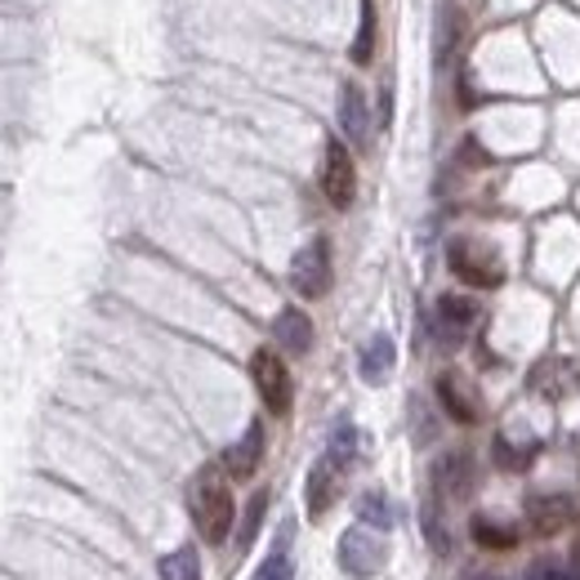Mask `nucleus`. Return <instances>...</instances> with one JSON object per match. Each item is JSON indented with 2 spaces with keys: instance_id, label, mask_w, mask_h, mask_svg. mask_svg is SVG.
<instances>
[{
  "instance_id": "2",
  "label": "nucleus",
  "mask_w": 580,
  "mask_h": 580,
  "mask_svg": "<svg viewBox=\"0 0 580 580\" xmlns=\"http://www.w3.org/2000/svg\"><path fill=\"white\" fill-rule=\"evenodd\" d=\"M389 562V540L380 536V531H371V527H348L344 536H339V567H344V576H354V580H367V576H376L380 567Z\"/></svg>"
},
{
  "instance_id": "3",
  "label": "nucleus",
  "mask_w": 580,
  "mask_h": 580,
  "mask_svg": "<svg viewBox=\"0 0 580 580\" xmlns=\"http://www.w3.org/2000/svg\"><path fill=\"white\" fill-rule=\"evenodd\" d=\"M446 264H451V273H455L460 282H470V286H478V291H492V286L505 282V264H500L487 246H478V242H470V238H455V242L446 246Z\"/></svg>"
},
{
  "instance_id": "11",
  "label": "nucleus",
  "mask_w": 580,
  "mask_h": 580,
  "mask_svg": "<svg viewBox=\"0 0 580 580\" xmlns=\"http://www.w3.org/2000/svg\"><path fill=\"white\" fill-rule=\"evenodd\" d=\"M339 130L348 135V144H354V148L371 144V107H367V94H362L358 81L339 85Z\"/></svg>"
},
{
  "instance_id": "23",
  "label": "nucleus",
  "mask_w": 580,
  "mask_h": 580,
  "mask_svg": "<svg viewBox=\"0 0 580 580\" xmlns=\"http://www.w3.org/2000/svg\"><path fill=\"white\" fill-rule=\"evenodd\" d=\"M424 536H429V545H433V553H451V536L442 531V518H437V505L433 500H424Z\"/></svg>"
},
{
  "instance_id": "13",
  "label": "nucleus",
  "mask_w": 580,
  "mask_h": 580,
  "mask_svg": "<svg viewBox=\"0 0 580 580\" xmlns=\"http://www.w3.org/2000/svg\"><path fill=\"white\" fill-rule=\"evenodd\" d=\"M260 464H264V424L255 420L238 442L223 451V474L238 478V483H246V478H255Z\"/></svg>"
},
{
  "instance_id": "10",
  "label": "nucleus",
  "mask_w": 580,
  "mask_h": 580,
  "mask_svg": "<svg viewBox=\"0 0 580 580\" xmlns=\"http://www.w3.org/2000/svg\"><path fill=\"white\" fill-rule=\"evenodd\" d=\"M531 389H536L545 402H562V398L580 393V362H576V358H545V362L531 371Z\"/></svg>"
},
{
  "instance_id": "17",
  "label": "nucleus",
  "mask_w": 580,
  "mask_h": 580,
  "mask_svg": "<svg viewBox=\"0 0 580 580\" xmlns=\"http://www.w3.org/2000/svg\"><path fill=\"white\" fill-rule=\"evenodd\" d=\"M470 536H474L478 549H514V545H518V527H505V523H496V518H487V514H478V518L470 523Z\"/></svg>"
},
{
  "instance_id": "6",
  "label": "nucleus",
  "mask_w": 580,
  "mask_h": 580,
  "mask_svg": "<svg viewBox=\"0 0 580 580\" xmlns=\"http://www.w3.org/2000/svg\"><path fill=\"white\" fill-rule=\"evenodd\" d=\"M321 192L335 210H348L358 197V170H354V157L339 139L326 144V161H321Z\"/></svg>"
},
{
  "instance_id": "7",
  "label": "nucleus",
  "mask_w": 580,
  "mask_h": 580,
  "mask_svg": "<svg viewBox=\"0 0 580 580\" xmlns=\"http://www.w3.org/2000/svg\"><path fill=\"white\" fill-rule=\"evenodd\" d=\"M474 483H478V464L470 451H451L433 464V487L446 496V500H470L474 496Z\"/></svg>"
},
{
  "instance_id": "8",
  "label": "nucleus",
  "mask_w": 580,
  "mask_h": 580,
  "mask_svg": "<svg viewBox=\"0 0 580 580\" xmlns=\"http://www.w3.org/2000/svg\"><path fill=\"white\" fill-rule=\"evenodd\" d=\"M433 389H437V402H442V411H446L455 424H478V420H483V402H478L474 384L464 380L460 371H442Z\"/></svg>"
},
{
  "instance_id": "19",
  "label": "nucleus",
  "mask_w": 580,
  "mask_h": 580,
  "mask_svg": "<svg viewBox=\"0 0 580 580\" xmlns=\"http://www.w3.org/2000/svg\"><path fill=\"white\" fill-rule=\"evenodd\" d=\"M536 451H540V442L514 446V442H509V433H496V442H492V455H496V464H500V470H509V474H523L527 464L536 460Z\"/></svg>"
},
{
  "instance_id": "18",
  "label": "nucleus",
  "mask_w": 580,
  "mask_h": 580,
  "mask_svg": "<svg viewBox=\"0 0 580 580\" xmlns=\"http://www.w3.org/2000/svg\"><path fill=\"white\" fill-rule=\"evenodd\" d=\"M358 523L389 531V527L398 523V509H393V500H389L384 492H362V496H358Z\"/></svg>"
},
{
  "instance_id": "12",
  "label": "nucleus",
  "mask_w": 580,
  "mask_h": 580,
  "mask_svg": "<svg viewBox=\"0 0 580 580\" xmlns=\"http://www.w3.org/2000/svg\"><path fill=\"white\" fill-rule=\"evenodd\" d=\"M571 514H576L571 496H558V492H536V496L523 500V518H527V527L536 536H553L558 527L571 523Z\"/></svg>"
},
{
  "instance_id": "21",
  "label": "nucleus",
  "mask_w": 580,
  "mask_h": 580,
  "mask_svg": "<svg viewBox=\"0 0 580 580\" xmlns=\"http://www.w3.org/2000/svg\"><path fill=\"white\" fill-rule=\"evenodd\" d=\"M358 451H362V433H358L354 424H339V429L330 433V446H326V455L339 464V470H348V464L358 460Z\"/></svg>"
},
{
  "instance_id": "1",
  "label": "nucleus",
  "mask_w": 580,
  "mask_h": 580,
  "mask_svg": "<svg viewBox=\"0 0 580 580\" xmlns=\"http://www.w3.org/2000/svg\"><path fill=\"white\" fill-rule=\"evenodd\" d=\"M188 514H192V523H197V531H201L205 545H223L228 540L238 505H232L228 474L219 470V464H205V470L192 478V487H188Z\"/></svg>"
},
{
  "instance_id": "24",
  "label": "nucleus",
  "mask_w": 580,
  "mask_h": 580,
  "mask_svg": "<svg viewBox=\"0 0 580 580\" xmlns=\"http://www.w3.org/2000/svg\"><path fill=\"white\" fill-rule=\"evenodd\" d=\"M523 580H571V571H567V562H558V558H536V562L523 571Z\"/></svg>"
},
{
  "instance_id": "20",
  "label": "nucleus",
  "mask_w": 580,
  "mask_h": 580,
  "mask_svg": "<svg viewBox=\"0 0 580 580\" xmlns=\"http://www.w3.org/2000/svg\"><path fill=\"white\" fill-rule=\"evenodd\" d=\"M157 571H161V580H201V558H197L192 545H183V549L166 553Z\"/></svg>"
},
{
  "instance_id": "26",
  "label": "nucleus",
  "mask_w": 580,
  "mask_h": 580,
  "mask_svg": "<svg viewBox=\"0 0 580 580\" xmlns=\"http://www.w3.org/2000/svg\"><path fill=\"white\" fill-rule=\"evenodd\" d=\"M255 580H291V558H286V549L268 553V558H264V567L255 571Z\"/></svg>"
},
{
  "instance_id": "15",
  "label": "nucleus",
  "mask_w": 580,
  "mask_h": 580,
  "mask_svg": "<svg viewBox=\"0 0 580 580\" xmlns=\"http://www.w3.org/2000/svg\"><path fill=\"white\" fill-rule=\"evenodd\" d=\"M393 367H398L393 339H389V335H371V339L362 344V354H358V376H362L367 384H384V380L393 376Z\"/></svg>"
},
{
  "instance_id": "22",
  "label": "nucleus",
  "mask_w": 580,
  "mask_h": 580,
  "mask_svg": "<svg viewBox=\"0 0 580 580\" xmlns=\"http://www.w3.org/2000/svg\"><path fill=\"white\" fill-rule=\"evenodd\" d=\"M376 59V0H362V23H358V41H354V63L367 67Z\"/></svg>"
},
{
  "instance_id": "4",
  "label": "nucleus",
  "mask_w": 580,
  "mask_h": 580,
  "mask_svg": "<svg viewBox=\"0 0 580 580\" xmlns=\"http://www.w3.org/2000/svg\"><path fill=\"white\" fill-rule=\"evenodd\" d=\"M251 380H255V389H260V398H264V407H268L273 415H286V411H291V402H295V380H291L286 362L273 354V348H260V354L251 358Z\"/></svg>"
},
{
  "instance_id": "25",
  "label": "nucleus",
  "mask_w": 580,
  "mask_h": 580,
  "mask_svg": "<svg viewBox=\"0 0 580 580\" xmlns=\"http://www.w3.org/2000/svg\"><path fill=\"white\" fill-rule=\"evenodd\" d=\"M264 509H268V496L260 492V496L251 500V509H246V523H242V536H238V545H242V549L255 540V531H260V523H264Z\"/></svg>"
},
{
  "instance_id": "14",
  "label": "nucleus",
  "mask_w": 580,
  "mask_h": 580,
  "mask_svg": "<svg viewBox=\"0 0 580 580\" xmlns=\"http://www.w3.org/2000/svg\"><path fill=\"white\" fill-rule=\"evenodd\" d=\"M478 321V304L464 299V295H442L437 299V339L442 344H464V335H470V326Z\"/></svg>"
},
{
  "instance_id": "9",
  "label": "nucleus",
  "mask_w": 580,
  "mask_h": 580,
  "mask_svg": "<svg viewBox=\"0 0 580 580\" xmlns=\"http://www.w3.org/2000/svg\"><path fill=\"white\" fill-rule=\"evenodd\" d=\"M339 487H344V470L330 455H321L308 470V483H304V509H308V518H326L330 505L339 500Z\"/></svg>"
},
{
  "instance_id": "5",
  "label": "nucleus",
  "mask_w": 580,
  "mask_h": 580,
  "mask_svg": "<svg viewBox=\"0 0 580 580\" xmlns=\"http://www.w3.org/2000/svg\"><path fill=\"white\" fill-rule=\"evenodd\" d=\"M330 277H335V268H330V242L313 238L295 255V264H291V286H295L299 299H321L330 291Z\"/></svg>"
},
{
  "instance_id": "16",
  "label": "nucleus",
  "mask_w": 580,
  "mask_h": 580,
  "mask_svg": "<svg viewBox=\"0 0 580 580\" xmlns=\"http://www.w3.org/2000/svg\"><path fill=\"white\" fill-rule=\"evenodd\" d=\"M273 339L286 348V354H308V348H313V321H308V313L282 308L277 321H273Z\"/></svg>"
}]
</instances>
